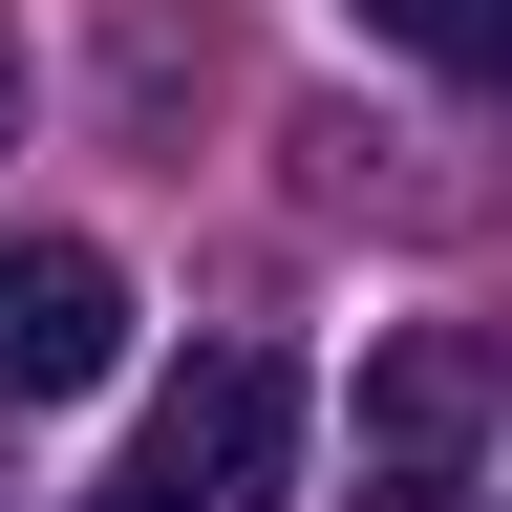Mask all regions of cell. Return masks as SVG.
Masks as SVG:
<instances>
[{
	"label": "cell",
	"mask_w": 512,
	"mask_h": 512,
	"mask_svg": "<svg viewBox=\"0 0 512 512\" xmlns=\"http://www.w3.org/2000/svg\"><path fill=\"white\" fill-rule=\"evenodd\" d=\"M0 150H22V43H0Z\"/></svg>",
	"instance_id": "5"
},
{
	"label": "cell",
	"mask_w": 512,
	"mask_h": 512,
	"mask_svg": "<svg viewBox=\"0 0 512 512\" xmlns=\"http://www.w3.org/2000/svg\"><path fill=\"white\" fill-rule=\"evenodd\" d=\"M128 363V256L107 235H0V406H86Z\"/></svg>",
	"instance_id": "2"
},
{
	"label": "cell",
	"mask_w": 512,
	"mask_h": 512,
	"mask_svg": "<svg viewBox=\"0 0 512 512\" xmlns=\"http://www.w3.org/2000/svg\"><path fill=\"white\" fill-rule=\"evenodd\" d=\"M470 427H491V363L470 342H384L363 363V512H427L448 470H470Z\"/></svg>",
	"instance_id": "3"
},
{
	"label": "cell",
	"mask_w": 512,
	"mask_h": 512,
	"mask_svg": "<svg viewBox=\"0 0 512 512\" xmlns=\"http://www.w3.org/2000/svg\"><path fill=\"white\" fill-rule=\"evenodd\" d=\"M363 43L448 64V86H512V0H363Z\"/></svg>",
	"instance_id": "4"
},
{
	"label": "cell",
	"mask_w": 512,
	"mask_h": 512,
	"mask_svg": "<svg viewBox=\"0 0 512 512\" xmlns=\"http://www.w3.org/2000/svg\"><path fill=\"white\" fill-rule=\"evenodd\" d=\"M278 470H299V363L278 342H192L150 384V448H128L107 512H278Z\"/></svg>",
	"instance_id": "1"
}]
</instances>
